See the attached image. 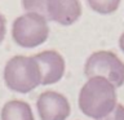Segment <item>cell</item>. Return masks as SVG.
<instances>
[{"label":"cell","mask_w":124,"mask_h":120,"mask_svg":"<svg viewBox=\"0 0 124 120\" xmlns=\"http://www.w3.org/2000/svg\"><path fill=\"white\" fill-rule=\"evenodd\" d=\"M1 120H35L31 106L25 101L12 99L1 108Z\"/></svg>","instance_id":"cell-8"},{"label":"cell","mask_w":124,"mask_h":120,"mask_svg":"<svg viewBox=\"0 0 124 120\" xmlns=\"http://www.w3.org/2000/svg\"><path fill=\"white\" fill-rule=\"evenodd\" d=\"M84 75L88 77L101 76L116 88L124 85V62L110 50H97L87 58Z\"/></svg>","instance_id":"cell-4"},{"label":"cell","mask_w":124,"mask_h":120,"mask_svg":"<svg viewBox=\"0 0 124 120\" xmlns=\"http://www.w3.org/2000/svg\"><path fill=\"white\" fill-rule=\"evenodd\" d=\"M49 38V21L38 13H23L12 23V39L21 48L40 46Z\"/></svg>","instance_id":"cell-3"},{"label":"cell","mask_w":124,"mask_h":120,"mask_svg":"<svg viewBox=\"0 0 124 120\" xmlns=\"http://www.w3.org/2000/svg\"><path fill=\"white\" fill-rule=\"evenodd\" d=\"M87 4L94 13L108 15L119 9L122 0H87Z\"/></svg>","instance_id":"cell-9"},{"label":"cell","mask_w":124,"mask_h":120,"mask_svg":"<svg viewBox=\"0 0 124 120\" xmlns=\"http://www.w3.org/2000/svg\"><path fill=\"white\" fill-rule=\"evenodd\" d=\"M83 13L80 0H46V18L60 26H71Z\"/></svg>","instance_id":"cell-7"},{"label":"cell","mask_w":124,"mask_h":120,"mask_svg":"<svg viewBox=\"0 0 124 120\" xmlns=\"http://www.w3.org/2000/svg\"><path fill=\"white\" fill-rule=\"evenodd\" d=\"M41 72V85L58 83L65 75L66 62L61 53L53 49H46L34 56Z\"/></svg>","instance_id":"cell-6"},{"label":"cell","mask_w":124,"mask_h":120,"mask_svg":"<svg viewBox=\"0 0 124 120\" xmlns=\"http://www.w3.org/2000/svg\"><path fill=\"white\" fill-rule=\"evenodd\" d=\"M36 108L41 120H66L71 112L69 99L54 90L43 92L38 97Z\"/></svg>","instance_id":"cell-5"},{"label":"cell","mask_w":124,"mask_h":120,"mask_svg":"<svg viewBox=\"0 0 124 120\" xmlns=\"http://www.w3.org/2000/svg\"><path fill=\"white\" fill-rule=\"evenodd\" d=\"M78 103L85 116L94 120L102 119L118 105L116 87L105 77H89L79 92Z\"/></svg>","instance_id":"cell-1"},{"label":"cell","mask_w":124,"mask_h":120,"mask_svg":"<svg viewBox=\"0 0 124 120\" xmlns=\"http://www.w3.org/2000/svg\"><path fill=\"white\" fill-rule=\"evenodd\" d=\"M26 13H38L46 17V0H21Z\"/></svg>","instance_id":"cell-10"},{"label":"cell","mask_w":124,"mask_h":120,"mask_svg":"<svg viewBox=\"0 0 124 120\" xmlns=\"http://www.w3.org/2000/svg\"><path fill=\"white\" fill-rule=\"evenodd\" d=\"M5 35H7V19L0 13V44L4 41Z\"/></svg>","instance_id":"cell-12"},{"label":"cell","mask_w":124,"mask_h":120,"mask_svg":"<svg viewBox=\"0 0 124 120\" xmlns=\"http://www.w3.org/2000/svg\"><path fill=\"white\" fill-rule=\"evenodd\" d=\"M119 48L122 49V52L124 53V32H122V35H120V38H119Z\"/></svg>","instance_id":"cell-13"},{"label":"cell","mask_w":124,"mask_h":120,"mask_svg":"<svg viewBox=\"0 0 124 120\" xmlns=\"http://www.w3.org/2000/svg\"><path fill=\"white\" fill-rule=\"evenodd\" d=\"M7 87L17 93H29L41 85V72L34 56H14L4 67Z\"/></svg>","instance_id":"cell-2"},{"label":"cell","mask_w":124,"mask_h":120,"mask_svg":"<svg viewBox=\"0 0 124 120\" xmlns=\"http://www.w3.org/2000/svg\"><path fill=\"white\" fill-rule=\"evenodd\" d=\"M98 120H124V106L118 103L110 114L106 115L102 119H98Z\"/></svg>","instance_id":"cell-11"}]
</instances>
